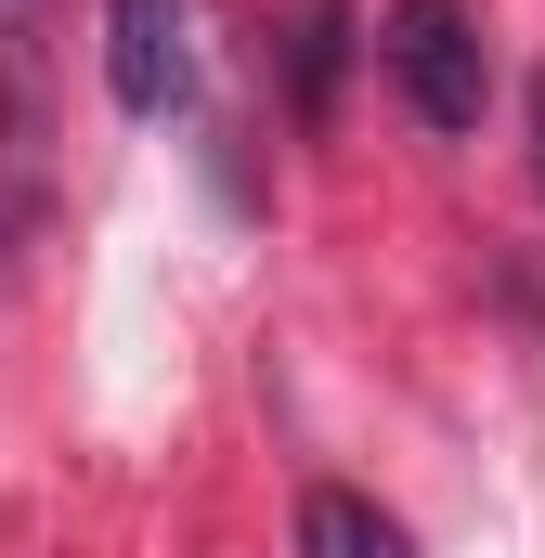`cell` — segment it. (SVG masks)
Here are the masks:
<instances>
[{"mask_svg":"<svg viewBox=\"0 0 545 558\" xmlns=\"http://www.w3.org/2000/svg\"><path fill=\"white\" fill-rule=\"evenodd\" d=\"M377 65H390V92L415 105V131H481V105H494V52H481L468 0H390Z\"/></svg>","mask_w":545,"mask_h":558,"instance_id":"cell-1","label":"cell"},{"mask_svg":"<svg viewBox=\"0 0 545 558\" xmlns=\"http://www.w3.org/2000/svg\"><path fill=\"white\" fill-rule=\"evenodd\" d=\"M195 78V0H105V92L131 118H169Z\"/></svg>","mask_w":545,"mask_h":558,"instance_id":"cell-2","label":"cell"},{"mask_svg":"<svg viewBox=\"0 0 545 558\" xmlns=\"http://www.w3.org/2000/svg\"><path fill=\"white\" fill-rule=\"evenodd\" d=\"M299 558H415V533L377 507V494L325 481V494H299Z\"/></svg>","mask_w":545,"mask_h":558,"instance_id":"cell-3","label":"cell"},{"mask_svg":"<svg viewBox=\"0 0 545 558\" xmlns=\"http://www.w3.org/2000/svg\"><path fill=\"white\" fill-rule=\"evenodd\" d=\"M338 39H351V13L325 0V13L299 26V105H312V118H325V92H338Z\"/></svg>","mask_w":545,"mask_h":558,"instance_id":"cell-4","label":"cell"},{"mask_svg":"<svg viewBox=\"0 0 545 558\" xmlns=\"http://www.w3.org/2000/svg\"><path fill=\"white\" fill-rule=\"evenodd\" d=\"M533 156H545V78H533Z\"/></svg>","mask_w":545,"mask_h":558,"instance_id":"cell-5","label":"cell"}]
</instances>
